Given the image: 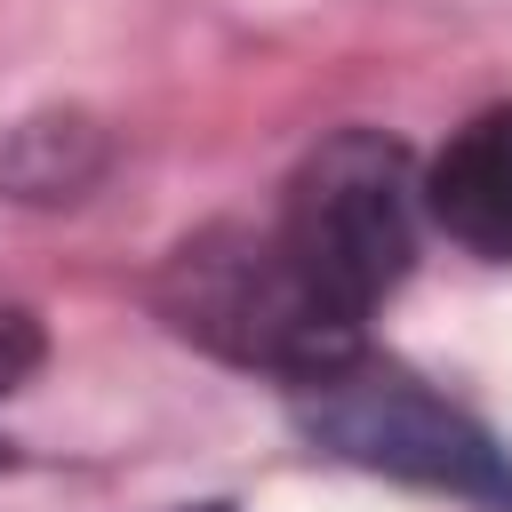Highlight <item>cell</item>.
<instances>
[{"label":"cell","mask_w":512,"mask_h":512,"mask_svg":"<svg viewBox=\"0 0 512 512\" xmlns=\"http://www.w3.org/2000/svg\"><path fill=\"white\" fill-rule=\"evenodd\" d=\"M184 512H232V504H184Z\"/></svg>","instance_id":"8992f818"},{"label":"cell","mask_w":512,"mask_h":512,"mask_svg":"<svg viewBox=\"0 0 512 512\" xmlns=\"http://www.w3.org/2000/svg\"><path fill=\"white\" fill-rule=\"evenodd\" d=\"M424 216L472 256H512V104L472 112L440 144V160L424 168Z\"/></svg>","instance_id":"277c9868"},{"label":"cell","mask_w":512,"mask_h":512,"mask_svg":"<svg viewBox=\"0 0 512 512\" xmlns=\"http://www.w3.org/2000/svg\"><path fill=\"white\" fill-rule=\"evenodd\" d=\"M32 368H40V328H32V312L0 304V392H16Z\"/></svg>","instance_id":"5b68a950"},{"label":"cell","mask_w":512,"mask_h":512,"mask_svg":"<svg viewBox=\"0 0 512 512\" xmlns=\"http://www.w3.org/2000/svg\"><path fill=\"white\" fill-rule=\"evenodd\" d=\"M416 224H424V176L408 168V152L376 128H344L328 136L296 176L288 200L272 216V232L296 248V264L368 328V312L408 280L416 256Z\"/></svg>","instance_id":"3957f363"},{"label":"cell","mask_w":512,"mask_h":512,"mask_svg":"<svg viewBox=\"0 0 512 512\" xmlns=\"http://www.w3.org/2000/svg\"><path fill=\"white\" fill-rule=\"evenodd\" d=\"M152 304L184 344L232 368H264L280 384H304L360 352V320L296 264L272 224H208L176 240L152 280Z\"/></svg>","instance_id":"6da1fadb"},{"label":"cell","mask_w":512,"mask_h":512,"mask_svg":"<svg viewBox=\"0 0 512 512\" xmlns=\"http://www.w3.org/2000/svg\"><path fill=\"white\" fill-rule=\"evenodd\" d=\"M296 392V424L312 448L360 464V472H392L416 488H448V496H480V504H512V456L456 408L440 400L424 376L376 360L368 344Z\"/></svg>","instance_id":"7a4b0ae2"},{"label":"cell","mask_w":512,"mask_h":512,"mask_svg":"<svg viewBox=\"0 0 512 512\" xmlns=\"http://www.w3.org/2000/svg\"><path fill=\"white\" fill-rule=\"evenodd\" d=\"M0 464H8V448H0Z\"/></svg>","instance_id":"52a82bcc"}]
</instances>
